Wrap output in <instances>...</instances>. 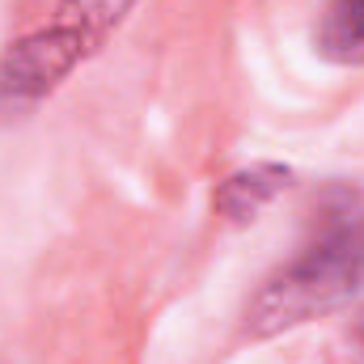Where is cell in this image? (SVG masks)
<instances>
[{
	"mask_svg": "<svg viewBox=\"0 0 364 364\" xmlns=\"http://www.w3.org/2000/svg\"><path fill=\"white\" fill-rule=\"evenodd\" d=\"M364 288V186L331 178L318 186L296 255L275 267L246 301L242 326L250 339L296 331L348 305Z\"/></svg>",
	"mask_w": 364,
	"mask_h": 364,
	"instance_id": "cell-1",
	"label": "cell"
},
{
	"mask_svg": "<svg viewBox=\"0 0 364 364\" xmlns=\"http://www.w3.org/2000/svg\"><path fill=\"white\" fill-rule=\"evenodd\" d=\"M136 4L140 0H60L38 30L0 51V114H26L51 97L110 43Z\"/></svg>",
	"mask_w": 364,
	"mask_h": 364,
	"instance_id": "cell-2",
	"label": "cell"
},
{
	"mask_svg": "<svg viewBox=\"0 0 364 364\" xmlns=\"http://www.w3.org/2000/svg\"><path fill=\"white\" fill-rule=\"evenodd\" d=\"M292 166H279V161H255V166H242L233 174L216 182L212 191V212L225 216L229 225H246L255 220L267 203H275L288 186H292Z\"/></svg>",
	"mask_w": 364,
	"mask_h": 364,
	"instance_id": "cell-3",
	"label": "cell"
},
{
	"mask_svg": "<svg viewBox=\"0 0 364 364\" xmlns=\"http://www.w3.org/2000/svg\"><path fill=\"white\" fill-rule=\"evenodd\" d=\"M314 51L326 64L364 68V0H322L314 21Z\"/></svg>",
	"mask_w": 364,
	"mask_h": 364,
	"instance_id": "cell-4",
	"label": "cell"
},
{
	"mask_svg": "<svg viewBox=\"0 0 364 364\" xmlns=\"http://www.w3.org/2000/svg\"><path fill=\"white\" fill-rule=\"evenodd\" d=\"M356 339H360V348H364V314L356 318Z\"/></svg>",
	"mask_w": 364,
	"mask_h": 364,
	"instance_id": "cell-5",
	"label": "cell"
}]
</instances>
